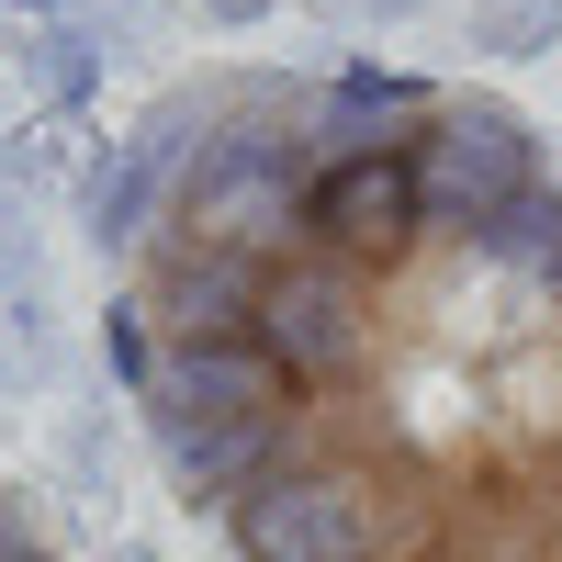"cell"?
Listing matches in <instances>:
<instances>
[{
  "label": "cell",
  "mask_w": 562,
  "mask_h": 562,
  "mask_svg": "<svg viewBox=\"0 0 562 562\" xmlns=\"http://www.w3.org/2000/svg\"><path fill=\"white\" fill-rule=\"evenodd\" d=\"M102 360L214 562H562V135L383 57L169 79L79 180Z\"/></svg>",
  "instance_id": "6da1fadb"
},
{
  "label": "cell",
  "mask_w": 562,
  "mask_h": 562,
  "mask_svg": "<svg viewBox=\"0 0 562 562\" xmlns=\"http://www.w3.org/2000/svg\"><path fill=\"white\" fill-rule=\"evenodd\" d=\"M473 34L495 45V57H529V45H551V34H562V0H484Z\"/></svg>",
  "instance_id": "7a4b0ae2"
},
{
  "label": "cell",
  "mask_w": 562,
  "mask_h": 562,
  "mask_svg": "<svg viewBox=\"0 0 562 562\" xmlns=\"http://www.w3.org/2000/svg\"><path fill=\"white\" fill-rule=\"evenodd\" d=\"M0 562H68V540L45 529V506H34L12 473H0Z\"/></svg>",
  "instance_id": "3957f363"
},
{
  "label": "cell",
  "mask_w": 562,
  "mask_h": 562,
  "mask_svg": "<svg viewBox=\"0 0 562 562\" xmlns=\"http://www.w3.org/2000/svg\"><path fill=\"white\" fill-rule=\"evenodd\" d=\"M203 12H214L225 34H237V23H259V12H270V0H203Z\"/></svg>",
  "instance_id": "277c9868"
},
{
  "label": "cell",
  "mask_w": 562,
  "mask_h": 562,
  "mask_svg": "<svg viewBox=\"0 0 562 562\" xmlns=\"http://www.w3.org/2000/svg\"><path fill=\"white\" fill-rule=\"evenodd\" d=\"M0 12H57V0H0Z\"/></svg>",
  "instance_id": "5b68a950"
},
{
  "label": "cell",
  "mask_w": 562,
  "mask_h": 562,
  "mask_svg": "<svg viewBox=\"0 0 562 562\" xmlns=\"http://www.w3.org/2000/svg\"><path fill=\"white\" fill-rule=\"evenodd\" d=\"M113 562H158V551H113Z\"/></svg>",
  "instance_id": "8992f818"
},
{
  "label": "cell",
  "mask_w": 562,
  "mask_h": 562,
  "mask_svg": "<svg viewBox=\"0 0 562 562\" xmlns=\"http://www.w3.org/2000/svg\"><path fill=\"white\" fill-rule=\"evenodd\" d=\"M383 12H416V0H383Z\"/></svg>",
  "instance_id": "52a82bcc"
}]
</instances>
